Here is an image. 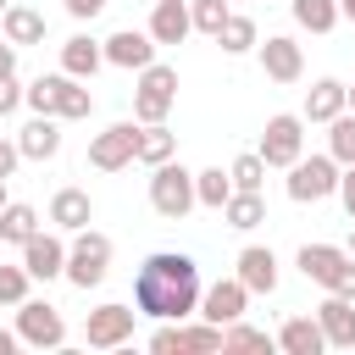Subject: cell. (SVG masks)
<instances>
[{"label": "cell", "mask_w": 355, "mask_h": 355, "mask_svg": "<svg viewBox=\"0 0 355 355\" xmlns=\"http://www.w3.org/2000/svg\"><path fill=\"white\" fill-rule=\"evenodd\" d=\"M327 294H344V300H355V255H349V261L338 266V277L327 283Z\"/></svg>", "instance_id": "39"}, {"label": "cell", "mask_w": 355, "mask_h": 355, "mask_svg": "<svg viewBox=\"0 0 355 355\" xmlns=\"http://www.w3.org/2000/svg\"><path fill=\"white\" fill-rule=\"evenodd\" d=\"M17 105H22V83H17V72H6L0 78V116H11Z\"/></svg>", "instance_id": "37"}, {"label": "cell", "mask_w": 355, "mask_h": 355, "mask_svg": "<svg viewBox=\"0 0 355 355\" xmlns=\"http://www.w3.org/2000/svg\"><path fill=\"white\" fill-rule=\"evenodd\" d=\"M105 272H111V239L94 233V227H78L72 244H67V272H61V277H67L72 288H100Z\"/></svg>", "instance_id": "4"}, {"label": "cell", "mask_w": 355, "mask_h": 355, "mask_svg": "<svg viewBox=\"0 0 355 355\" xmlns=\"http://www.w3.org/2000/svg\"><path fill=\"white\" fill-rule=\"evenodd\" d=\"M288 200L294 205H316V200H327L333 189H338V161L322 150V155H300L294 166H288Z\"/></svg>", "instance_id": "6"}, {"label": "cell", "mask_w": 355, "mask_h": 355, "mask_svg": "<svg viewBox=\"0 0 355 355\" xmlns=\"http://www.w3.org/2000/svg\"><path fill=\"white\" fill-rule=\"evenodd\" d=\"M316 327H322L327 349H355V300L327 294V300L316 305Z\"/></svg>", "instance_id": "15"}, {"label": "cell", "mask_w": 355, "mask_h": 355, "mask_svg": "<svg viewBox=\"0 0 355 355\" xmlns=\"http://www.w3.org/2000/svg\"><path fill=\"white\" fill-rule=\"evenodd\" d=\"M133 311L155 316V322H183L200 311V266L183 250H155L144 255L139 277H133Z\"/></svg>", "instance_id": "1"}, {"label": "cell", "mask_w": 355, "mask_h": 355, "mask_svg": "<svg viewBox=\"0 0 355 355\" xmlns=\"http://www.w3.org/2000/svg\"><path fill=\"white\" fill-rule=\"evenodd\" d=\"M33 233H39V211H33L28 200H6V205H0V244H17V250H22Z\"/></svg>", "instance_id": "27"}, {"label": "cell", "mask_w": 355, "mask_h": 355, "mask_svg": "<svg viewBox=\"0 0 355 355\" xmlns=\"http://www.w3.org/2000/svg\"><path fill=\"white\" fill-rule=\"evenodd\" d=\"M50 222H55V233H78V227H89L94 222V200H89V189H55L50 194Z\"/></svg>", "instance_id": "18"}, {"label": "cell", "mask_w": 355, "mask_h": 355, "mask_svg": "<svg viewBox=\"0 0 355 355\" xmlns=\"http://www.w3.org/2000/svg\"><path fill=\"white\" fill-rule=\"evenodd\" d=\"M150 205H155V216H166V222H183L200 200H194V172L183 166V161H161V166H150Z\"/></svg>", "instance_id": "3"}, {"label": "cell", "mask_w": 355, "mask_h": 355, "mask_svg": "<svg viewBox=\"0 0 355 355\" xmlns=\"http://www.w3.org/2000/svg\"><path fill=\"white\" fill-rule=\"evenodd\" d=\"M344 250H349V255H355V222H349V244H344Z\"/></svg>", "instance_id": "46"}, {"label": "cell", "mask_w": 355, "mask_h": 355, "mask_svg": "<svg viewBox=\"0 0 355 355\" xmlns=\"http://www.w3.org/2000/svg\"><path fill=\"white\" fill-rule=\"evenodd\" d=\"M0 33L22 50V44H44V11H33V6H22V0H11L6 6V17H0Z\"/></svg>", "instance_id": "22"}, {"label": "cell", "mask_w": 355, "mask_h": 355, "mask_svg": "<svg viewBox=\"0 0 355 355\" xmlns=\"http://www.w3.org/2000/svg\"><path fill=\"white\" fill-rule=\"evenodd\" d=\"M22 349V338H17V327H0V355H17Z\"/></svg>", "instance_id": "43"}, {"label": "cell", "mask_w": 355, "mask_h": 355, "mask_svg": "<svg viewBox=\"0 0 355 355\" xmlns=\"http://www.w3.org/2000/svg\"><path fill=\"white\" fill-rule=\"evenodd\" d=\"M6 6H11V0H0V17H6Z\"/></svg>", "instance_id": "48"}, {"label": "cell", "mask_w": 355, "mask_h": 355, "mask_svg": "<svg viewBox=\"0 0 355 355\" xmlns=\"http://www.w3.org/2000/svg\"><path fill=\"white\" fill-rule=\"evenodd\" d=\"M255 55H261V72H266L272 83H300V78H305V50H300L288 33H266V39L255 44Z\"/></svg>", "instance_id": "10"}, {"label": "cell", "mask_w": 355, "mask_h": 355, "mask_svg": "<svg viewBox=\"0 0 355 355\" xmlns=\"http://www.w3.org/2000/svg\"><path fill=\"white\" fill-rule=\"evenodd\" d=\"M22 166V150H17V139H0V178H11Z\"/></svg>", "instance_id": "40"}, {"label": "cell", "mask_w": 355, "mask_h": 355, "mask_svg": "<svg viewBox=\"0 0 355 355\" xmlns=\"http://www.w3.org/2000/svg\"><path fill=\"white\" fill-rule=\"evenodd\" d=\"M216 44H222V55H250V50L261 44V28H255V17H244V11H227V17H222V28H216Z\"/></svg>", "instance_id": "25"}, {"label": "cell", "mask_w": 355, "mask_h": 355, "mask_svg": "<svg viewBox=\"0 0 355 355\" xmlns=\"http://www.w3.org/2000/svg\"><path fill=\"white\" fill-rule=\"evenodd\" d=\"M272 344H277L283 355H322V349H327V338H322L316 316H288V322L272 333Z\"/></svg>", "instance_id": "20"}, {"label": "cell", "mask_w": 355, "mask_h": 355, "mask_svg": "<svg viewBox=\"0 0 355 355\" xmlns=\"http://www.w3.org/2000/svg\"><path fill=\"white\" fill-rule=\"evenodd\" d=\"M133 316H139V311H133V305H116V300H111V305H94V311L83 316V344H89V349H122V344L133 338Z\"/></svg>", "instance_id": "9"}, {"label": "cell", "mask_w": 355, "mask_h": 355, "mask_svg": "<svg viewBox=\"0 0 355 355\" xmlns=\"http://www.w3.org/2000/svg\"><path fill=\"white\" fill-rule=\"evenodd\" d=\"M327 155H333L338 166L355 161V111H338V116L327 122Z\"/></svg>", "instance_id": "31"}, {"label": "cell", "mask_w": 355, "mask_h": 355, "mask_svg": "<svg viewBox=\"0 0 355 355\" xmlns=\"http://www.w3.org/2000/svg\"><path fill=\"white\" fill-rule=\"evenodd\" d=\"M17 150H22V161H55L61 155V116H28L22 128H17Z\"/></svg>", "instance_id": "14"}, {"label": "cell", "mask_w": 355, "mask_h": 355, "mask_svg": "<svg viewBox=\"0 0 355 355\" xmlns=\"http://www.w3.org/2000/svg\"><path fill=\"white\" fill-rule=\"evenodd\" d=\"M172 105H178V67H166V61L139 67V83H133V122H166Z\"/></svg>", "instance_id": "2"}, {"label": "cell", "mask_w": 355, "mask_h": 355, "mask_svg": "<svg viewBox=\"0 0 355 355\" xmlns=\"http://www.w3.org/2000/svg\"><path fill=\"white\" fill-rule=\"evenodd\" d=\"M100 67H105V50H100V39H89V33H72V39L61 44V72H67V78H83V83H89Z\"/></svg>", "instance_id": "21"}, {"label": "cell", "mask_w": 355, "mask_h": 355, "mask_svg": "<svg viewBox=\"0 0 355 355\" xmlns=\"http://www.w3.org/2000/svg\"><path fill=\"white\" fill-rule=\"evenodd\" d=\"M144 33H150L155 44H183V39L194 33V22H189V0H155Z\"/></svg>", "instance_id": "17"}, {"label": "cell", "mask_w": 355, "mask_h": 355, "mask_svg": "<svg viewBox=\"0 0 355 355\" xmlns=\"http://www.w3.org/2000/svg\"><path fill=\"white\" fill-rule=\"evenodd\" d=\"M227 178H233V189H261V183H266V161H261L255 150H244V155H233Z\"/></svg>", "instance_id": "34"}, {"label": "cell", "mask_w": 355, "mask_h": 355, "mask_svg": "<svg viewBox=\"0 0 355 355\" xmlns=\"http://www.w3.org/2000/svg\"><path fill=\"white\" fill-rule=\"evenodd\" d=\"M6 200H11V194H6V178H0V205H6Z\"/></svg>", "instance_id": "47"}, {"label": "cell", "mask_w": 355, "mask_h": 355, "mask_svg": "<svg viewBox=\"0 0 355 355\" xmlns=\"http://www.w3.org/2000/svg\"><path fill=\"white\" fill-rule=\"evenodd\" d=\"M344 111H355V83H344Z\"/></svg>", "instance_id": "45"}, {"label": "cell", "mask_w": 355, "mask_h": 355, "mask_svg": "<svg viewBox=\"0 0 355 355\" xmlns=\"http://www.w3.org/2000/svg\"><path fill=\"white\" fill-rule=\"evenodd\" d=\"M227 194H233V178H227L222 166H205V172H194V200H200L205 211H222V205H227Z\"/></svg>", "instance_id": "30"}, {"label": "cell", "mask_w": 355, "mask_h": 355, "mask_svg": "<svg viewBox=\"0 0 355 355\" xmlns=\"http://www.w3.org/2000/svg\"><path fill=\"white\" fill-rule=\"evenodd\" d=\"M255 155H261L266 166H283V172H288V166L305 155V116H300V111H277V116H266Z\"/></svg>", "instance_id": "5"}, {"label": "cell", "mask_w": 355, "mask_h": 355, "mask_svg": "<svg viewBox=\"0 0 355 355\" xmlns=\"http://www.w3.org/2000/svg\"><path fill=\"white\" fill-rule=\"evenodd\" d=\"M222 222H227L233 233H255V227L266 222V200H261V189H233L227 205H222Z\"/></svg>", "instance_id": "24"}, {"label": "cell", "mask_w": 355, "mask_h": 355, "mask_svg": "<svg viewBox=\"0 0 355 355\" xmlns=\"http://www.w3.org/2000/svg\"><path fill=\"white\" fill-rule=\"evenodd\" d=\"M133 155H139V122L133 116L111 122V128H100L89 139V166L94 172H122V166H133Z\"/></svg>", "instance_id": "8"}, {"label": "cell", "mask_w": 355, "mask_h": 355, "mask_svg": "<svg viewBox=\"0 0 355 355\" xmlns=\"http://www.w3.org/2000/svg\"><path fill=\"white\" fill-rule=\"evenodd\" d=\"M227 11H233L227 0H189V22H194V33H211V39H216V28H222Z\"/></svg>", "instance_id": "35"}, {"label": "cell", "mask_w": 355, "mask_h": 355, "mask_svg": "<svg viewBox=\"0 0 355 355\" xmlns=\"http://www.w3.org/2000/svg\"><path fill=\"white\" fill-rule=\"evenodd\" d=\"M288 11L305 33H333L338 28V0H288Z\"/></svg>", "instance_id": "28"}, {"label": "cell", "mask_w": 355, "mask_h": 355, "mask_svg": "<svg viewBox=\"0 0 355 355\" xmlns=\"http://www.w3.org/2000/svg\"><path fill=\"white\" fill-rule=\"evenodd\" d=\"M338 17H344V22H355V0H338Z\"/></svg>", "instance_id": "44"}, {"label": "cell", "mask_w": 355, "mask_h": 355, "mask_svg": "<svg viewBox=\"0 0 355 355\" xmlns=\"http://www.w3.org/2000/svg\"><path fill=\"white\" fill-rule=\"evenodd\" d=\"M233 349H272V333H261V327H250L239 316V322L222 327V355H233Z\"/></svg>", "instance_id": "33"}, {"label": "cell", "mask_w": 355, "mask_h": 355, "mask_svg": "<svg viewBox=\"0 0 355 355\" xmlns=\"http://www.w3.org/2000/svg\"><path fill=\"white\" fill-rule=\"evenodd\" d=\"M89 111H94L89 83H83V78H67V83H61V105H55V116H61V122H83Z\"/></svg>", "instance_id": "32"}, {"label": "cell", "mask_w": 355, "mask_h": 355, "mask_svg": "<svg viewBox=\"0 0 355 355\" xmlns=\"http://www.w3.org/2000/svg\"><path fill=\"white\" fill-rule=\"evenodd\" d=\"M6 72H17V44H11V39H0V78H6Z\"/></svg>", "instance_id": "42"}, {"label": "cell", "mask_w": 355, "mask_h": 355, "mask_svg": "<svg viewBox=\"0 0 355 355\" xmlns=\"http://www.w3.org/2000/svg\"><path fill=\"white\" fill-rule=\"evenodd\" d=\"M338 111H344V83H338V78H316V83L305 89V105H300V116L327 128Z\"/></svg>", "instance_id": "23"}, {"label": "cell", "mask_w": 355, "mask_h": 355, "mask_svg": "<svg viewBox=\"0 0 355 355\" xmlns=\"http://www.w3.org/2000/svg\"><path fill=\"white\" fill-rule=\"evenodd\" d=\"M233 266H239L233 277H239L250 294H277V255H272L266 244H244Z\"/></svg>", "instance_id": "16"}, {"label": "cell", "mask_w": 355, "mask_h": 355, "mask_svg": "<svg viewBox=\"0 0 355 355\" xmlns=\"http://www.w3.org/2000/svg\"><path fill=\"white\" fill-rule=\"evenodd\" d=\"M227 6H233V0H227Z\"/></svg>", "instance_id": "49"}, {"label": "cell", "mask_w": 355, "mask_h": 355, "mask_svg": "<svg viewBox=\"0 0 355 355\" xmlns=\"http://www.w3.org/2000/svg\"><path fill=\"white\" fill-rule=\"evenodd\" d=\"M244 305H250V288H244L239 277H216L211 288H200V311H194V316H205V322L227 327V322H239V316H244Z\"/></svg>", "instance_id": "12"}, {"label": "cell", "mask_w": 355, "mask_h": 355, "mask_svg": "<svg viewBox=\"0 0 355 355\" xmlns=\"http://www.w3.org/2000/svg\"><path fill=\"white\" fill-rule=\"evenodd\" d=\"M28 283H33V277H28V266H0V305H11V311H17V305L28 300Z\"/></svg>", "instance_id": "36"}, {"label": "cell", "mask_w": 355, "mask_h": 355, "mask_svg": "<svg viewBox=\"0 0 355 355\" xmlns=\"http://www.w3.org/2000/svg\"><path fill=\"white\" fill-rule=\"evenodd\" d=\"M61 83H67V72H44V78H33V83L22 89V105L39 111V116H55V105H61Z\"/></svg>", "instance_id": "29"}, {"label": "cell", "mask_w": 355, "mask_h": 355, "mask_svg": "<svg viewBox=\"0 0 355 355\" xmlns=\"http://www.w3.org/2000/svg\"><path fill=\"white\" fill-rule=\"evenodd\" d=\"M22 266H28L33 283L61 277V272H67V239H61V233H33V239L22 244Z\"/></svg>", "instance_id": "13"}, {"label": "cell", "mask_w": 355, "mask_h": 355, "mask_svg": "<svg viewBox=\"0 0 355 355\" xmlns=\"http://www.w3.org/2000/svg\"><path fill=\"white\" fill-rule=\"evenodd\" d=\"M344 261H349V250H344V244H322V239H316V244H300V255H294V266H300L311 283H322V288L338 277Z\"/></svg>", "instance_id": "19"}, {"label": "cell", "mask_w": 355, "mask_h": 355, "mask_svg": "<svg viewBox=\"0 0 355 355\" xmlns=\"http://www.w3.org/2000/svg\"><path fill=\"white\" fill-rule=\"evenodd\" d=\"M17 338L28 344V349H61L67 344V322H61V311L50 305V300H22L17 305Z\"/></svg>", "instance_id": "7"}, {"label": "cell", "mask_w": 355, "mask_h": 355, "mask_svg": "<svg viewBox=\"0 0 355 355\" xmlns=\"http://www.w3.org/2000/svg\"><path fill=\"white\" fill-rule=\"evenodd\" d=\"M333 194L344 200V211H349V222H355V161L338 166V189H333Z\"/></svg>", "instance_id": "38"}, {"label": "cell", "mask_w": 355, "mask_h": 355, "mask_svg": "<svg viewBox=\"0 0 355 355\" xmlns=\"http://www.w3.org/2000/svg\"><path fill=\"white\" fill-rule=\"evenodd\" d=\"M105 6H111V0H67V11H72L78 22H94V17L105 11Z\"/></svg>", "instance_id": "41"}, {"label": "cell", "mask_w": 355, "mask_h": 355, "mask_svg": "<svg viewBox=\"0 0 355 355\" xmlns=\"http://www.w3.org/2000/svg\"><path fill=\"white\" fill-rule=\"evenodd\" d=\"M178 155V133L166 128V122H139V166H161V161H172Z\"/></svg>", "instance_id": "26"}, {"label": "cell", "mask_w": 355, "mask_h": 355, "mask_svg": "<svg viewBox=\"0 0 355 355\" xmlns=\"http://www.w3.org/2000/svg\"><path fill=\"white\" fill-rule=\"evenodd\" d=\"M100 50H105V67H122V72H139V67H150L155 61V39L144 33V28H116L111 39H100Z\"/></svg>", "instance_id": "11"}]
</instances>
